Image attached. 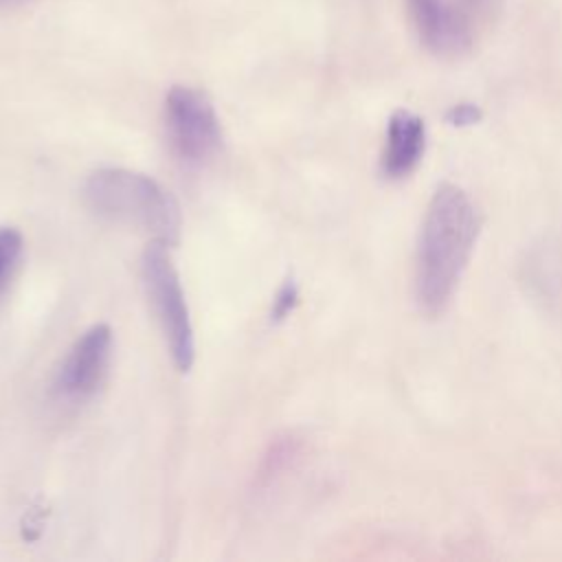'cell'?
Segmentation results:
<instances>
[{
  "label": "cell",
  "instance_id": "4",
  "mask_svg": "<svg viewBox=\"0 0 562 562\" xmlns=\"http://www.w3.org/2000/svg\"><path fill=\"white\" fill-rule=\"evenodd\" d=\"M165 127L173 154L202 165L222 147V127L213 103L195 88L173 86L165 99Z\"/></svg>",
  "mask_w": 562,
  "mask_h": 562
},
{
  "label": "cell",
  "instance_id": "1",
  "mask_svg": "<svg viewBox=\"0 0 562 562\" xmlns=\"http://www.w3.org/2000/svg\"><path fill=\"white\" fill-rule=\"evenodd\" d=\"M481 233V211L465 189L443 182L432 193L415 252V299L424 314H441L474 252Z\"/></svg>",
  "mask_w": 562,
  "mask_h": 562
},
{
  "label": "cell",
  "instance_id": "3",
  "mask_svg": "<svg viewBox=\"0 0 562 562\" xmlns=\"http://www.w3.org/2000/svg\"><path fill=\"white\" fill-rule=\"evenodd\" d=\"M140 281L176 369L189 371L195 358L193 325L180 285V277L167 252V244L151 241L143 250Z\"/></svg>",
  "mask_w": 562,
  "mask_h": 562
},
{
  "label": "cell",
  "instance_id": "8",
  "mask_svg": "<svg viewBox=\"0 0 562 562\" xmlns=\"http://www.w3.org/2000/svg\"><path fill=\"white\" fill-rule=\"evenodd\" d=\"M24 250V237L13 226H0V292L7 290L20 257Z\"/></svg>",
  "mask_w": 562,
  "mask_h": 562
},
{
  "label": "cell",
  "instance_id": "10",
  "mask_svg": "<svg viewBox=\"0 0 562 562\" xmlns=\"http://www.w3.org/2000/svg\"><path fill=\"white\" fill-rule=\"evenodd\" d=\"M7 2H15V0H0V4H7Z\"/></svg>",
  "mask_w": 562,
  "mask_h": 562
},
{
  "label": "cell",
  "instance_id": "2",
  "mask_svg": "<svg viewBox=\"0 0 562 562\" xmlns=\"http://www.w3.org/2000/svg\"><path fill=\"white\" fill-rule=\"evenodd\" d=\"M83 200L94 215L143 231L154 241L173 246L180 239V204L160 182L140 171L99 169L86 180Z\"/></svg>",
  "mask_w": 562,
  "mask_h": 562
},
{
  "label": "cell",
  "instance_id": "6",
  "mask_svg": "<svg viewBox=\"0 0 562 562\" xmlns=\"http://www.w3.org/2000/svg\"><path fill=\"white\" fill-rule=\"evenodd\" d=\"M518 277L533 303L562 318V231L544 233L529 244Z\"/></svg>",
  "mask_w": 562,
  "mask_h": 562
},
{
  "label": "cell",
  "instance_id": "7",
  "mask_svg": "<svg viewBox=\"0 0 562 562\" xmlns=\"http://www.w3.org/2000/svg\"><path fill=\"white\" fill-rule=\"evenodd\" d=\"M426 149V123L411 110H395L386 123L382 173L386 178L408 176Z\"/></svg>",
  "mask_w": 562,
  "mask_h": 562
},
{
  "label": "cell",
  "instance_id": "5",
  "mask_svg": "<svg viewBox=\"0 0 562 562\" xmlns=\"http://www.w3.org/2000/svg\"><path fill=\"white\" fill-rule=\"evenodd\" d=\"M112 356V329L105 323L86 329L68 349L55 375V393L64 400L90 397L105 378Z\"/></svg>",
  "mask_w": 562,
  "mask_h": 562
},
{
  "label": "cell",
  "instance_id": "9",
  "mask_svg": "<svg viewBox=\"0 0 562 562\" xmlns=\"http://www.w3.org/2000/svg\"><path fill=\"white\" fill-rule=\"evenodd\" d=\"M296 303H299V288H296V283H294L292 279H288V281L277 290V294H274V299H272L270 318H272L274 323L288 318V316L292 314V310L296 307Z\"/></svg>",
  "mask_w": 562,
  "mask_h": 562
}]
</instances>
